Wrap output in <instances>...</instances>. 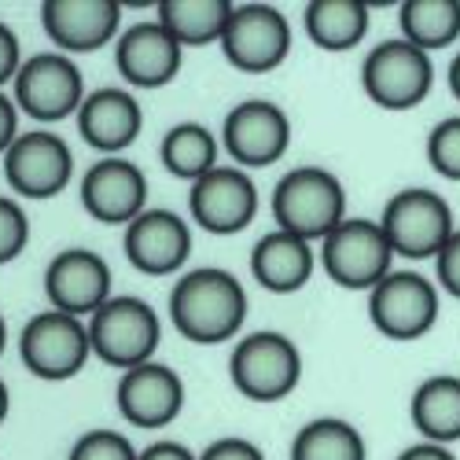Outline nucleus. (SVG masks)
I'll return each instance as SVG.
<instances>
[{"label": "nucleus", "mask_w": 460, "mask_h": 460, "mask_svg": "<svg viewBox=\"0 0 460 460\" xmlns=\"http://www.w3.org/2000/svg\"><path fill=\"white\" fill-rule=\"evenodd\" d=\"M247 321L243 284L217 265L188 270L170 291V324L196 347H217L236 339Z\"/></svg>", "instance_id": "obj_1"}, {"label": "nucleus", "mask_w": 460, "mask_h": 460, "mask_svg": "<svg viewBox=\"0 0 460 460\" xmlns=\"http://www.w3.org/2000/svg\"><path fill=\"white\" fill-rule=\"evenodd\" d=\"M273 217L280 233L298 240H324L347 221V188L324 166H295L273 188Z\"/></svg>", "instance_id": "obj_2"}, {"label": "nucleus", "mask_w": 460, "mask_h": 460, "mask_svg": "<svg viewBox=\"0 0 460 460\" xmlns=\"http://www.w3.org/2000/svg\"><path fill=\"white\" fill-rule=\"evenodd\" d=\"M163 339V321L144 298L111 295L100 310L89 317V342L93 354L111 368H140L155 361Z\"/></svg>", "instance_id": "obj_3"}, {"label": "nucleus", "mask_w": 460, "mask_h": 460, "mask_svg": "<svg viewBox=\"0 0 460 460\" xmlns=\"http://www.w3.org/2000/svg\"><path fill=\"white\" fill-rule=\"evenodd\" d=\"M233 387L251 402H280L302 383V354L284 332H251L228 358Z\"/></svg>", "instance_id": "obj_4"}, {"label": "nucleus", "mask_w": 460, "mask_h": 460, "mask_svg": "<svg viewBox=\"0 0 460 460\" xmlns=\"http://www.w3.org/2000/svg\"><path fill=\"white\" fill-rule=\"evenodd\" d=\"M379 228L387 236L394 258L402 254L409 261L438 258V251L456 233L453 207L431 188H402L398 196H391L387 207H383Z\"/></svg>", "instance_id": "obj_5"}, {"label": "nucleus", "mask_w": 460, "mask_h": 460, "mask_svg": "<svg viewBox=\"0 0 460 460\" xmlns=\"http://www.w3.org/2000/svg\"><path fill=\"white\" fill-rule=\"evenodd\" d=\"M435 66L431 56L409 45L405 37L379 41L361 63V89L383 111H412L431 96Z\"/></svg>", "instance_id": "obj_6"}, {"label": "nucleus", "mask_w": 460, "mask_h": 460, "mask_svg": "<svg viewBox=\"0 0 460 460\" xmlns=\"http://www.w3.org/2000/svg\"><path fill=\"white\" fill-rule=\"evenodd\" d=\"M85 78L82 66L63 52H41L30 56L15 82H12V100L22 114H30L33 122H63L70 114H78L85 103Z\"/></svg>", "instance_id": "obj_7"}, {"label": "nucleus", "mask_w": 460, "mask_h": 460, "mask_svg": "<svg viewBox=\"0 0 460 460\" xmlns=\"http://www.w3.org/2000/svg\"><path fill=\"white\" fill-rule=\"evenodd\" d=\"M321 265L324 273L347 291H372L391 273L394 251L383 236L379 221L347 217L321 240Z\"/></svg>", "instance_id": "obj_8"}, {"label": "nucleus", "mask_w": 460, "mask_h": 460, "mask_svg": "<svg viewBox=\"0 0 460 460\" xmlns=\"http://www.w3.org/2000/svg\"><path fill=\"white\" fill-rule=\"evenodd\" d=\"M368 321L383 339H424L438 321V288L412 270H391L368 291Z\"/></svg>", "instance_id": "obj_9"}, {"label": "nucleus", "mask_w": 460, "mask_h": 460, "mask_svg": "<svg viewBox=\"0 0 460 460\" xmlns=\"http://www.w3.org/2000/svg\"><path fill=\"white\" fill-rule=\"evenodd\" d=\"M89 354H93L89 324L59 310H45L30 317L26 328L19 332V358L26 372L45 383L74 379L85 368Z\"/></svg>", "instance_id": "obj_10"}, {"label": "nucleus", "mask_w": 460, "mask_h": 460, "mask_svg": "<svg viewBox=\"0 0 460 460\" xmlns=\"http://www.w3.org/2000/svg\"><path fill=\"white\" fill-rule=\"evenodd\" d=\"M221 147L240 170H265L288 155L291 147V119L284 107L270 100H243L225 114Z\"/></svg>", "instance_id": "obj_11"}, {"label": "nucleus", "mask_w": 460, "mask_h": 460, "mask_svg": "<svg viewBox=\"0 0 460 460\" xmlns=\"http://www.w3.org/2000/svg\"><path fill=\"white\" fill-rule=\"evenodd\" d=\"M4 181L22 199H56L74 181V151L59 133L30 129L4 151Z\"/></svg>", "instance_id": "obj_12"}, {"label": "nucleus", "mask_w": 460, "mask_h": 460, "mask_svg": "<svg viewBox=\"0 0 460 460\" xmlns=\"http://www.w3.org/2000/svg\"><path fill=\"white\" fill-rule=\"evenodd\" d=\"M221 52L243 74H270L291 52V26L273 4H236L221 37Z\"/></svg>", "instance_id": "obj_13"}, {"label": "nucleus", "mask_w": 460, "mask_h": 460, "mask_svg": "<svg viewBox=\"0 0 460 460\" xmlns=\"http://www.w3.org/2000/svg\"><path fill=\"white\" fill-rule=\"evenodd\" d=\"M188 210L203 233L210 236H236L258 214V188L247 170L217 166L199 177L188 191Z\"/></svg>", "instance_id": "obj_14"}, {"label": "nucleus", "mask_w": 460, "mask_h": 460, "mask_svg": "<svg viewBox=\"0 0 460 460\" xmlns=\"http://www.w3.org/2000/svg\"><path fill=\"white\" fill-rule=\"evenodd\" d=\"M49 305L66 317H93L111 298V265L89 247L59 251L45 270Z\"/></svg>", "instance_id": "obj_15"}, {"label": "nucleus", "mask_w": 460, "mask_h": 460, "mask_svg": "<svg viewBox=\"0 0 460 460\" xmlns=\"http://www.w3.org/2000/svg\"><path fill=\"white\" fill-rule=\"evenodd\" d=\"M114 402H119L126 424L159 431L170 428L184 409V379L163 361H147L140 368L122 372L119 387H114Z\"/></svg>", "instance_id": "obj_16"}, {"label": "nucleus", "mask_w": 460, "mask_h": 460, "mask_svg": "<svg viewBox=\"0 0 460 460\" xmlns=\"http://www.w3.org/2000/svg\"><path fill=\"white\" fill-rule=\"evenodd\" d=\"M82 207L93 221L100 225H129L137 221L147 207V177L137 163L114 155V159H100L82 173L78 184Z\"/></svg>", "instance_id": "obj_17"}, {"label": "nucleus", "mask_w": 460, "mask_h": 460, "mask_svg": "<svg viewBox=\"0 0 460 460\" xmlns=\"http://www.w3.org/2000/svg\"><path fill=\"white\" fill-rule=\"evenodd\" d=\"M126 258L144 277H173L191 254V228L173 210H144L126 225Z\"/></svg>", "instance_id": "obj_18"}, {"label": "nucleus", "mask_w": 460, "mask_h": 460, "mask_svg": "<svg viewBox=\"0 0 460 460\" xmlns=\"http://www.w3.org/2000/svg\"><path fill=\"white\" fill-rule=\"evenodd\" d=\"M122 8L114 0H45L41 26L63 56H85L114 41Z\"/></svg>", "instance_id": "obj_19"}, {"label": "nucleus", "mask_w": 460, "mask_h": 460, "mask_svg": "<svg viewBox=\"0 0 460 460\" xmlns=\"http://www.w3.org/2000/svg\"><path fill=\"white\" fill-rule=\"evenodd\" d=\"M184 59V49L177 45V37L159 22L147 19L129 26L119 45H114V66L133 89H163L177 78Z\"/></svg>", "instance_id": "obj_20"}, {"label": "nucleus", "mask_w": 460, "mask_h": 460, "mask_svg": "<svg viewBox=\"0 0 460 460\" xmlns=\"http://www.w3.org/2000/svg\"><path fill=\"white\" fill-rule=\"evenodd\" d=\"M144 111L129 89H96L85 96L78 111V133L82 140L100 151L103 159H114L140 137Z\"/></svg>", "instance_id": "obj_21"}, {"label": "nucleus", "mask_w": 460, "mask_h": 460, "mask_svg": "<svg viewBox=\"0 0 460 460\" xmlns=\"http://www.w3.org/2000/svg\"><path fill=\"white\" fill-rule=\"evenodd\" d=\"M314 265H317V254H314V243L310 240H298L291 233H265L254 251H251V277L258 288L273 291V295H295L302 291L305 284L314 280Z\"/></svg>", "instance_id": "obj_22"}, {"label": "nucleus", "mask_w": 460, "mask_h": 460, "mask_svg": "<svg viewBox=\"0 0 460 460\" xmlns=\"http://www.w3.org/2000/svg\"><path fill=\"white\" fill-rule=\"evenodd\" d=\"M412 428L424 435V442L449 446L460 442V376H428L412 391L409 402Z\"/></svg>", "instance_id": "obj_23"}, {"label": "nucleus", "mask_w": 460, "mask_h": 460, "mask_svg": "<svg viewBox=\"0 0 460 460\" xmlns=\"http://www.w3.org/2000/svg\"><path fill=\"white\" fill-rule=\"evenodd\" d=\"M233 0H159V22L177 37L181 49L221 45L233 19Z\"/></svg>", "instance_id": "obj_24"}, {"label": "nucleus", "mask_w": 460, "mask_h": 460, "mask_svg": "<svg viewBox=\"0 0 460 460\" xmlns=\"http://www.w3.org/2000/svg\"><path fill=\"white\" fill-rule=\"evenodd\" d=\"M302 22L321 52H350L368 33V4L361 0H314V4H305Z\"/></svg>", "instance_id": "obj_25"}, {"label": "nucleus", "mask_w": 460, "mask_h": 460, "mask_svg": "<svg viewBox=\"0 0 460 460\" xmlns=\"http://www.w3.org/2000/svg\"><path fill=\"white\" fill-rule=\"evenodd\" d=\"M159 159L173 177L196 184L199 177L221 166V140L199 122H177L159 144Z\"/></svg>", "instance_id": "obj_26"}, {"label": "nucleus", "mask_w": 460, "mask_h": 460, "mask_svg": "<svg viewBox=\"0 0 460 460\" xmlns=\"http://www.w3.org/2000/svg\"><path fill=\"white\" fill-rule=\"evenodd\" d=\"M398 26L420 52H438L460 37V0H405L398 8Z\"/></svg>", "instance_id": "obj_27"}, {"label": "nucleus", "mask_w": 460, "mask_h": 460, "mask_svg": "<svg viewBox=\"0 0 460 460\" xmlns=\"http://www.w3.org/2000/svg\"><path fill=\"white\" fill-rule=\"evenodd\" d=\"M291 460H368V446L350 420L317 416L298 428L291 442Z\"/></svg>", "instance_id": "obj_28"}, {"label": "nucleus", "mask_w": 460, "mask_h": 460, "mask_svg": "<svg viewBox=\"0 0 460 460\" xmlns=\"http://www.w3.org/2000/svg\"><path fill=\"white\" fill-rule=\"evenodd\" d=\"M428 163L438 177L460 181V114L442 119L428 137Z\"/></svg>", "instance_id": "obj_29"}, {"label": "nucleus", "mask_w": 460, "mask_h": 460, "mask_svg": "<svg viewBox=\"0 0 460 460\" xmlns=\"http://www.w3.org/2000/svg\"><path fill=\"white\" fill-rule=\"evenodd\" d=\"M137 456L140 453L133 449V442L122 431H111V428L85 431L70 446V460H137Z\"/></svg>", "instance_id": "obj_30"}, {"label": "nucleus", "mask_w": 460, "mask_h": 460, "mask_svg": "<svg viewBox=\"0 0 460 460\" xmlns=\"http://www.w3.org/2000/svg\"><path fill=\"white\" fill-rule=\"evenodd\" d=\"M30 243V217L19 199L0 196V265L15 261Z\"/></svg>", "instance_id": "obj_31"}, {"label": "nucleus", "mask_w": 460, "mask_h": 460, "mask_svg": "<svg viewBox=\"0 0 460 460\" xmlns=\"http://www.w3.org/2000/svg\"><path fill=\"white\" fill-rule=\"evenodd\" d=\"M435 277H438V284H442L453 298H460V228L449 236V243L438 251V258H435Z\"/></svg>", "instance_id": "obj_32"}, {"label": "nucleus", "mask_w": 460, "mask_h": 460, "mask_svg": "<svg viewBox=\"0 0 460 460\" xmlns=\"http://www.w3.org/2000/svg\"><path fill=\"white\" fill-rule=\"evenodd\" d=\"M199 460H265V453L251 442V438H236V435H228V438H217L210 442Z\"/></svg>", "instance_id": "obj_33"}, {"label": "nucleus", "mask_w": 460, "mask_h": 460, "mask_svg": "<svg viewBox=\"0 0 460 460\" xmlns=\"http://www.w3.org/2000/svg\"><path fill=\"white\" fill-rule=\"evenodd\" d=\"M22 63L26 59H22V45H19L15 30L8 22H0V85L15 82V74H19Z\"/></svg>", "instance_id": "obj_34"}, {"label": "nucleus", "mask_w": 460, "mask_h": 460, "mask_svg": "<svg viewBox=\"0 0 460 460\" xmlns=\"http://www.w3.org/2000/svg\"><path fill=\"white\" fill-rule=\"evenodd\" d=\"M19 140V107L12 96L0 93V159H4V151Z\"/></svg>", "instance_id": "obj_35"}, {"label": "nucleus", "mask_w": 460, "mask_h": 460, "mask_svg": "<svg viewBox=\"0 0 460 460\" xmlns=\"http://www.w3.org/2000/svg\"><path fill=\"white\" fill-rule=\"evenodd\" d=\"M137 460H199L196 453H191L184 442H173V438H163V442H151L140 449Z\"/></svg>", "instance_id": "obj_36"}, {"label": "nucleus", "mask_w": 460, "mask_h": 460, "mask_svg": "<svg viewBox=\"0 0 460 460\" xmlns=\"http://www.w3.org/2000/svg\"><path fill=\"white\" fill-rule=\"evenodd\" d=\"M398 460H456L449 453V446H435V442H416L409 449L398 453Z\"/></svg>", "instance_id": "obj_37"}, {"label": "nucleus", "mask_w": 460, "mask_h": 460, "mask_svg": "<svg viewBox=\"0 0 460 460\" xmlns=\"http://www.w3.org/2000/svg\"><path fill=\"white\" fill-rule=\"evenodd\" d=\"M449 93L460 100V52H456L453 63H449Z\"/></svg>", "instance_id": "obj_38"}, {"label": "nucleus", "mask_w": 460, "mask_h": 460, "mask_svg": "<svg viewBox=\"0 0 460 460\" xmlns=\"http://www.w3.org/2000/svg\"><path fill=\"white\" fill-rule=\"evenodd\" d=\"M8 412H12V394H8V383L0 379V424L8 420Z\"/></svg>", "instance_id": "obj_39"}, {"label": "nucleus", "mask_w": 460, "mask_h": 460, "mask_svg": "<svg viewBox=\"0 0 460 460\" xmlns=\"http://www.w3.org/2000/svg\"><path fill=\"white\" fill-rule=\"evenodd\" d=\"M4 347H8V324H4V317H0V354H4Z\"/></svg>", "instance_id": "obj_40"}]
</instances>
